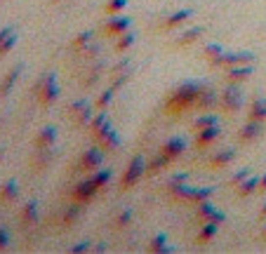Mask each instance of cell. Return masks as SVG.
I'll list each match as a JSON object with an SVG mask.
<instances>
[{"instance_id":"6da1fadb","label":"cell","mask_w":266,"mask_h":254,"mask_svg":"<svg viewBox=\"0 0 266 254\" xmlns=\"http://www.w3.org/2000/svg\"><path fill=\"white\" fill-rule=\"evenodd\" d=\"M203 87H205V85H200V82H196V80L182 82V85L170 94V99H167V104H165V111L172 113V116H179V113H184L188 108H193L198 94L203 92Z\"/></svg>"},{"instance_id":"7a4b0ae2","label":"cell","mask_w":266,"mask_h":254,"mask_svg":"<svg viewBox=\"0 0 266 254\" xmlns=\"http://www.w3.org/2000/svg\"><path fill=\"white\" fill-rule=\"evenodd\" d=\"M33 94L38 97V104L42 108L52 106L54 101H57V97H59V85H57V73H45L42 78L38 80V85L33 87Z\"/></svg>"},{"instance_id":"3957f363","label":"cell","mask_w":266,"mask_h":254,"mask_svg":"<svg viewBox=\"0 0 266 254\" xmlns=\"http://www.w3.org/2000/svg\"><path fill=\"white\" fill-rule=\"evenodd\" d=\"M144 174H146V160H144L142 156H134L132 160H130V165L125 167L123 176H120V188H123V191L134 188L139 181H142Z\"/></svg>"},{"instance_id":"277c9868","label":"cell","mask_w":266,"mask_h":254,"mask_svg":"<svg viewBox=\"0 0 266 254\" xmlns=\"http://www.w3.org/2000/svg\"><path fill=\"white\" fill-rule=\"evenodd\" d=\"M102 162H104V153H102L99 148H87V151L80 156V160L73 165V170H76V172H85V174H94L102 167Z\"/></svg>"},{"instance_id":"5b68a950","label":"cell","mask_w":266,"mask_h":254,"mask_svg":"<svg viewBox=\"0 0 266 254\" xmlns=\"http://www.w3.org/2000/svg\"><path fill=\"white\" fill-rule=\"evenodd\" d=\"M222 108L226 111V113H236L243 108V92H240L238 85H233V82H228L224 94H222Z\"/></svg>"},{"instance_id":"8992f818","label":"cell","mask_w":266,"mask_h":254,"mask_svg":"<svg viewBox=\"0 0 266 254\" xmlns=\"http://www.w3.org/2000/svg\"><path fill=\"white\" fill-rule=\"evenodd\" d=\"M99 193V188L92 184V179L87 176V179H82V181H78L76 186H73V191H71V198H73V202H80V205H87V202L92 200L94 195Z\"/></svg>"},{"instance_id":"52a82bcc","label":"cell","mask_w":266,"mask_h":254,"mask_svg":"<svg viewBox=\"0 0 266 254\" xmlns=\"http://www.w3.org/2000/svg\"><path fill=\"white\" fill-rule=\"evenodd\" d=\"M66 113L76 125H87V122L92 120V116H94L90 101H85V99H80V101H76V104H71Z\"/></svg>"},{"instance_id":"ba28073f","label":"cell","mask_w":266,"mask_h":254,"mask_svg":"<svg viewBox=\"0 0 266 254\" xmlns=\"http://www.w3.org/2000/svg\"><path fill=\"white\" fill-rule=\"evenodd\" d=\"M111 127H113V125H111V120H108L106 111H102V113L92 116V120L87 122V130H90V134H92V139H97V141H102V139L108 134Z\"/></svg>"},{"instance_id":"9c48e42d","label":"cell","mask_w":266,"mask_h":254,"mask_svg":"<svg viewBox=\"0 0 266 254\" xmlns=\"http://www.w3.org/2000/svg\"><path fill=\"white\" fill-rule=\"evenodd\" d=\"M262 132H264V122L247 120L243 127H240L238 141H240V144H252V141H257V139L262 137Z\"/></svg>"},{"instance_id":"30bf717a","label":"cell","mask_w":266,"mask_h":254,"mask_svg":"<svg viewBox=\"0 0 266 254\" xmlns=\"http://www.w3.org/2000/svg\"><path fill=\"white\" fill-rule=\"evenodd\" d=\"M184 148H186V141L182 139V137H172L170 141H165L163 144V148H160V153L167 158V160L172 162V160H177L182 153H184Z\"/></svg>"},{"instance_id":"8fae6325","label":"cell","mask_w":266,"mask_h":254,"mask_svg":"<svg viewBox=\"0 0 266 254\" xmlns=\"http://www.w3.org/2000/svg\"><path fill=\"white\" fill-rule=\"evenodd\" d=\"M130 26H132V19L130 17H116L113 14V19H108L106 24H104V33L106 36H120V33L130 31Z\"/></svg>"},{"instance_id":"7c38bea8","label":"cell","mask_w":266,"mask_h":254,"mask_svg":"<svg viewBox=\"0 0 266 254\" xmlns=\"http://www.w3.org/2000/svg\"><path fill=\"white\" fill-rule=\"evenodd\" d=\"M252 73H254L252 64H238V66H231V68H226V82L238 85V82L247 80Z\"/></svg>"},{"instance_id":"4fadbf2b","label":"cell","mask_w":266,"mask_h":254,"mask_svg":"<svg viewBox=\"0 0 266 254\" xmlns=\"http://www.w3.org/2000/svg\"><path fill=\"white\" fill-rule=\"evenodd\" d=\"M52 158H54V148H38V153H36V158L31 162V170L33 172H45L50 165H52Z\"/></svg>"},{"instance_id":"5bb4252c","label":"cell","mask_w":266,"mask_h":254,"mask_svg":"<svg viewBox=\"0 0 266 254\" xmlns=\"http://www.w3.org/2000/svg\"><path fill=\"white\" fill-rule=\"evenodd\" d=\"M219 134H222L219 125H210V127H205V130H198V134H196V146H198V148H207L212 141L219 139Z\"/></svg>"},{"instance_id":"9a60e30c","label":"cell","mask_w":266,"mask_h":254,"mask_svg":"<svg viewBox=\"0 0 266 254\" xmlns=\"http://www.w3.org/2000/svg\"><path fill=\"white\" fill-rule=\"evenodd\" d=\"M36 221H38V200H28L24 205V210H21L19 224H21V228H31Z\"/></svg>"},{"instance_id":"2e32d148","label":"cell","mask_w":266,"mask_h":254,"mask_svg":"<svg viewBox=\"0 0 266 254\" xmlns=\"http://www.w3.org/2000/svg\"><path fill=\"white\" fill-rule=\"evenodd\" d=\"M217 94H214V90H210V87H203V92L198 94V99H196V108H200V111H210V108L217 106Z\"/></svg>"},{"instance_id":"e0dca14e","label":"cell","mask_w":266,"mask_h":254,"mask_svg":"<svg viewBox=\"0 0 266 254\" xmlns=\"http://www.w3.org/2000/svg\"><path fill=\"white\" fill-rule=\"evenodd\" d=\"M193 17V10L191 7H184V10H179V12H172L167 19H165V24H163V28H174V26H182L184 21H188Z\"/></svg>"},{"instance_id":"ac0fdd59","label":"cell","mask_w":266,"mask_h":254,"mask_svg":"<svg viewBox=\"0 0 266 254\" xmlns=\"http://www.w3.org/2000/svg\"><path fill=\"white\" fill-rule=\"evenodd\" d=\"M54 139H57V127H45V130L38 132L33 146H36V151H38V148H50L54 144Z\"/></svg>"},{"instance_id":"d6986e66","label":"cell","mask_w":266,"mask_h":254,"mask_svg":"<svg viewBox=\"0 0 266 254\" xmlns=\"http://www.w3.org/2000/svg\"><path fill=\"white\" fill-rule=\"evenodd\" d=\"M17 195H19V181H17V179L5 181V186L0 188V202H2V205H7V202L17 200Z\"/></svg>"},{"instance_id":"ffe728a7","label":"cell","mask_w":266,"mask_h":254,"mask_svg":"<svg viewBox=\"0 0 266 254\" xmlns=\"http://www.w3.org/2000/svg\"><path fill=\"white\" fill-rule=\"evenodd\" d=\"M217 231H219V224H217V221H212V219H210V221H205V224H203V228H200V233L196 235V242H198V245L210 242L214 235H217Z\"/></svg>"},{"instance_id":"44dd1931","label":"cell","mask_w":266,"mask_h":254,"mask_svg":"<svg viewBox=\"0 0 266 254\" xmlns=\"http://www.w3.org/2000/svg\"><path fill=\"white\" fill-rule=\"evenodd\" d=\"M203 36V26H191L186 28L179 38H177V47H186V45H193Z\"/></svg>"},{"instance_id":"7402d4cb","label":"cell","mask_w":266,"mask_h":254,"mask_svg":"<svg viewBox=\"0 0 266 254\" xmlns=\"http://www.w3.org/2000/svg\"><path fill=\"white\" fill-rule=\"evenodd\" d=\"M19 76H21V66H14L2 80H0V97H5V94H10V90L14 87V82L19 80Z\"/></svg>"},{"instance_id":"603a6c76","label":"cell","mask_w":266,"mask_h":254,"mask_svg":"<svg viewBox=\"0 0 266 254\" xmlns=\"http://www.w3.org/2000/svg\"><path fill=\"white\" fill-rule=\"evenodd\" d=\"M233 156H236V151H233V148H224V151H219L217 156H212L207 165L214 167V170H219V167H224V165H228V162L233 160Z\"/></svg>"},{"instance_id":"cb8c5ba5","label":"cell","mask_w":266,"mask_h":254,"mask_svg":"<svg viewBox=\"0 0 266 254\" xmlns=\"http://www.w3.org/2000/svg\"><path fill=\"white\" fill-rule=\"evenodd\" d=\"M148 252H153V254H167V252H172V247L167 245L165 233H158L156 238H151V242H148Z\"/></svg>"},{"instance_id":"d4e9b609","label":"cell","mask_w":266,"mask_h":254,"mask_svg":"<svg viewBox=\"0 0 266 254\" xmlns=\"http://www.w3.org/2000/svg\"><path fill=\"white\" fill-rule=\"evenodd\" d=\"M247 120H257V122L266 120V99H254L252 106H250V113H247Z\"/></svg>"},{"instance_id":"484cf974","label":"cell","mask_w":266,"mask_h":254,"mask_svg":"<svg viewBox=\"0 0 266 254\" xmlns=\"http://www.w3.org/2000/svg\"><path fill=\"white\" fill-rule=\"evenodd\" d=\"M254 191H259V179L257 176H247L243 184H238V198H250Z\"/></svg>"},{"instance_id":"4316f807","label":"cell","mask_w":266,"mask_h":254,"mask_svg":"<svg viewBox=\"0 0 266 254\" xmlns=\"http://www.w3.org/2000/svg\"><path fill=\"white\" fill-rule=\"evenodd\" d=\"M167 165H170V160H167L163 153H158L156 158H151V160L146 162V174H158V172H163Z\"/></svg>"},{"instance_id":"83f0119b","label":"cell","mask_w":266,"mask_h":254,"mask_svg":"<svg viewBox=\"0 0 266 254\" xmlns=\"http://www.w3.org/2000/svg\"><path fill=\"white\" fill-rule=\"evenodd\" d=\"M78 219H80V202H73L66 212H64V216H61V226H64V228L73 226Z\"/></svg>"},{"instance_id":"f1b7e54d","label":"cell","mask_w":266,"mask_h":254,"mask_svg":"<svg viewBox=\"0 0 266 254\" xmlns=\"http://www.w3.org/2000/svg\"><path fill=\"white\" fill-rule=\"evenodd\" d=\"M99 144H102V148H104V151H118V148H120V134L116 132L113 127H111V130H108V134L102 139V141H99Z\"/></svg>"},{"instance_id":"f546056e","label":"cell","mask_w":266,"mask_h":254,"mask_svg":"<svg viewBox=\"0 0 266 254\" xmlns=\"http://www.w3.org/2000/svg\"><path fill=\"white\" fill-rule=\"evenodd\" d=\"M134 36L132 31H125V33H120L118 36V40H116V52H125V50H130L134 45Z\"/></svg>"},{"instance_id":"4dcf8cb0","label":"cell","mask_w":266,"mask_h":254,"mask_svg":"<svg viewBox=\"0 0 266 254\" xmlns=\"http://www.w3.org/2000/svg\"><path fill=\"white\" fill-rule=\"evenodd\" d=\"M99 76H102V61H97L94 66L87 68V73L82 76V87H90L92 82L99 80Z\"/></svg>"},{"instance_id":"1f68e13d","label":"cell","mask_w":266,"mask_h":254,"mask_svg":"<svg viewBox=\"0 0 266 254\" xmlns=\"http://www.w3.org/2000/svg\"><path fill=\"white\" fill-rule=\"evenodd\" d=\"M214 193V188H191V193H188L186 200L191 202H203V200H210V195Z\"/></svg>"},{"instance_id":"d6a6232c","label":"cell","mask_w":266,"mask_h":254,"mask_svg":"<svg viewBox=\"0 0 266 254\" xmlns=\"http://www.w3.org/2000/svg\"><path fill=\"white\" fill-rule=\"evenodd\" d=\"M203 54H205V59L210 61V66H214V64H217V59L224 54V47H222V45H214V42H212V45H207V47L203 50Z\"/></svg>"},{"instance_id":"836d02e7","label":"cell","mask_w":266,"mask_h":254,"mask_svg":"<svg viewBox=\"0 0 266 254\" xmlns=\"http://www.w3.org/2000/svg\"><path fill=\"white\" fill-rule=\"evenodd\" d=\"M132 210H125V212H120L118 216H116V219H113V224H111V226L116 228V231H123V228H127L130 226V224H132Z\"/></svg>"},{"instance_id":"e575fe53","label":"cell","mask_w":266,"mask_h":254,"mask_svg":"<svg viewBox=\"0 0 266 254\" xmlns=\"http://www.w3.org/2000/svg\"><path fill=\"white\" fill-rule=\"evenodd\" d=\"M90 42H92V31H85V33H80L78 38L73 40V45H71V50L80 54L82 50H85V47H87V45H90Z\"/></svg>"},{"instance_id":"d590c367","label":"cell","mask_w":266,"mask_h":254,"mask_svg":"<svg viewBox=\"0 0 266 254\" xmlns=\"http://www.w3.org/2000/svg\"><path fill=\"white\" fill-rule=\"evenodd\" d=\"M212 212H214V205H212L210 200L198 202V210H196V216H198L200 221H207V219L212 216Z\"/></svg>"},{"instance_id":"8d00e7d4","label":"cell","mask_w":266,"mask_h":254,"mask_svg":"<svg viewBox=\"0 0 266 254\" xmlns=\"http://www.w3.org/2000/svg\"><path fill=\"white\" fill-rule=\"evenodd\" d=\"M90 179H92L94 186L102 191V188H104V186L108 184V179H111V170H99V172H94L92 176H90Z\"/></svg>"},{"instance_id":"74e56055","label":"cell","mask_w":266,"mask_h":254,"mask_svg":"<svg viewBox=\"0 0 266 254\" xmlns=\"http://www.w3.org/2000/svg\"><path fill=\"white\" fill-rule=\"evenodd\" d=\"M125 7H127V0H108L106 5H104V12H106V14H111V17H113V14L123 12Z\"/></svg>"},{"instance_id":"f35d334b","label":"cell","mask_w":266,"mask_h":254,"mask_svg":"<svg viewBox=\"0 0 266 254\" xmlns=\"http://www.w3.org/2000/svg\"><path fill=\"white\" fill-rule=\"evenodd\" d=\"M113 97H116V90H113V87H108L106 92L99 94V99H97V104H94V106L99 108V111H104V108H106L108 104L113 101Z\"/></svg>"},{"instance_id":"ab89813d","label":"cell","mask_w":266,"mask_h":254,"mask_svg":"<svg viewBox=\"0 0 266 254\" xmlns=\"http://www.w3.org/2000/svg\"><path fill=\"white\" fill-rule=\"evenodd\" d=\"M130 78H132V68H127V71H123V73H118V76H113V85H111V87H113V90L118 92L120 87H123L125 82L130 80Z\"/></svg>"},{"instance_id":"60d3db41","label":"cell","mask_w":266,"mask_h":254,"mask_svg":"<svg viewBox=\"0 0 266 254\" xmlns=\"http://www.w3.org/2000/svg\"><path fill=\"white\" fill-rule=\"evenodd\" d=\"M210 125H217V118H214V116H200L198 120L193 122V130L198 132V130H205V127H210Z\"/></svg>"},{"instance_id":"b9f144b4","label":"cell","mask_w":266,"mask_h":254,"mask_svg":"<svg viewBox=\"0 0 266 254\" xmlns=\"http://www.w3.org/2000/svg\"><path fill=\"white\" fill-rule=\"evenodd\" d=\"M14 45H17V31H14L12 36H10L7 40L2 42V45H0V59H2V57H5L7 52H12V47H14Z\"/></svg>"},{"instance_id":"7bdbcfd3","label":"cell","mask_w":266,"mask_h":254,"mask_svg":"<svg viewBox=\"0 0 266 254\" xmlns=\"http://www.w3.org/2000/svg\"><path fill=\"white\" fill-rule=\"evenodd\" d=\"M97 54H99V45H94V42H90V45H87V47H85V50L80 52V57H82L85 61H90V59H94Z\"/></svg>"},{"instance_id":"ee69618b","label":"cell","mask_w":266,"mask_h":254,"mask_svg":"<svg viewBox=\"0 0 266 254\" xmlns=\"http://www.w3.org/2000/svg\"><path fill=\"white\" fill-rule=\"evenodd\" d=\"M130 64H132L130 59H123V61H118L116 66L111 68V76H118V73H123V71H127V68H132V66H130Z\"/></svg>"},{"instance_id":"f6af8a7d","label":"cell","mask_w":266,"mask_h":254,"mask_svg":"<svg viewBox=\"0 0 266 254\" xmlns=\"http://www.w3.org/2000/svg\"><path fill=\"white\" fill-rule=\"evenodd\" d=\"M7 245H10V233H7V228H0V252H2Z\"/></svg>"},{"instance_id":"bcb514c9","label":"cell","mask_w":266,"mask_h":254,"mask_svg":"<svg viewBox=\"0 0 266 254\" xmlns=\"http://www.w3.org/2000/svg\"><path fill=\"white\" fill-rule=\"evenodd\" d=\"M247 176H250V170H240V172L233 176V181H231V184H233V186H238V184H243Z\"/></svg>"},{"instance_id":"7dc6e473","label":"cell","mask_w":266,"mask_h":254,"mask_svg":"<svg viewBox=\"0 0 266 254\" xmlns=\"http://www.w3.org/2000/svg\"><path fill=\"white\" fill-rule=\"evenodd\" d=\"M12 33H14V26H2V28H0V45L7 40V38H10Z\"/></svg>"},{"instance_id":"c3c4849f","label":"cell","mask_w":266,"mask_h":254,"mask_svg":"<svg viewBox=\"0 0 266 254\" xmlns=\"http://www.w3.org/2000/svg\"><path fill=\"white\" fill-rule=\"evenodd\" d=\"M210 219H212V221H217V224H224V221H226V214H224V212H219V210H214ZM210 219H207V221H210Z\"/></svg>"},{"instance_id":"681fc988","label":"cell","mask_w":266,"mask_h":254,"mask_svg":"<svg viewBox=\"0 0 266 254\" xmlns=\"http://www.w3.org/2000/svg\"><path fill=\"white\" fill-rule=\"evenodd\" d=\"M85 250H90V242H87V240H85V242H78V245H73V247H71V252H76V254L85 252Z\"/></svg>"},{"instance_id":"f907efd6","label":"cell","mask_w":266,"mask_h":254,"mask_svg":"<svg viewBox=\"0 0 266 254\" xmlns=\"http://www.w3.org/2000/svg\"><path fill=\"white\" fill-rule=\"evenodd\" d=\"M259 191H262V193H266V174L259 179Z\"/></svg>"},{"instance_id":"816d5d0a","label":"cell","mask_w":266,"mask_h":254,"mask_svg":"<svg viewBox=\"0 0 266 254\" xmlns=\"http://www.w3.org/2000/svg\"><path fill=\"white\" fill-rule=\"evenodd\" d=\"M262 219H266V202H264V207H262Z\"/></svg>"},{"instance_id":"f5cc1de1","label":"cell","mask_w":266,"mask_h":254,"mask_svg":"<svg viewBox=\"0 0 266 254\" xmlns=\"http://www.w3.org/2000/svg\"><path fill=\"white\" fill-rule=\"evenodd\" d=\"M50 2H52V5H54V2H59V0H50Z\"/></svg>"},{"instance_id":"db71d44e","label":"cell","mask_w":266,"mask_h":254,"mask_svg":"<svg viewBox=\"0 0 266 254\" xmlns=\"http://www.w3.org/2000/svg\"><path fill=\"white\" fill-rule=\"evenodd\" d=\"M264 238H266V228H264Z\"/></svg>"},{"instance_id":"11a10c76","label":"cell","mask_w":266,"mask_h":254,"mask_svg":"<svg viewBox=\"0 0 266 254\" xmlns=\"http://www.w3.org/2000/svg\"><path fill=\"white\" fill-rule=\"evenodd\" d=\"M0 2H2V0H0Z\"/></svg>"}]
</instances>
